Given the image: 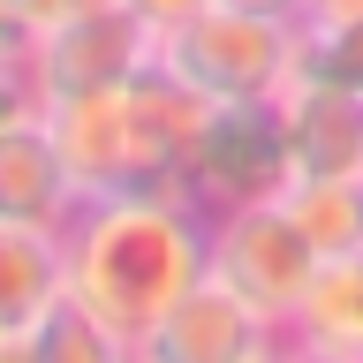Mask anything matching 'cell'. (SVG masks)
Listing matches in <instances>:
<instances>
[{"label":"cell","mask_w":363,"mask_h":363,"mask_svg":"<svg viewBox=\"0 0 363 363\" xmlns=\"http://www.w3.org/2000/svg\"><path fill=\"white\" fill-rule=\"evenodd\" d=\"M61 242H68V295L113 333L121 363H144L167 311L212 272V212L174 189L84 197Z\"/></svg>","instance_id":"cell-1"},{"label":"cell","mask_w":363,"mask_h":363,"mask_svg":"<svg viewBox=\"0 0 363 363\" xmlns=\"http://www.w3.org/2000/svg\"><path fill=\"white\" fill-rule=\"evenodd\" d=\"M204 106L212 99L197 84H182L167 61H152L121 91L45 106V121L61 136L84 197H129V189H174V197H189L182 189V152H189Z\"/></svg>","instance_id":"cell-2"},{"label":"cell","mask_w":363,"mask_h":363,"mask_svg":"<svg viewBox=\"0 0 363 363\" xmlns=\"http://www.w3.org/2000/svg\"><path fill=\"white\" fill-rule=\"evenodd\" d=\"M303 16L280 0H204L197 16L159 30V61L204 99H288L303 76Z\"/></svg>","instance_id":"cell-3"},{"label":"cell","mask_w":363,"mask_h":363,"mask_svg":"<svg viewBox=\"0 0 363 363\" xmlns=\"http://www.w3.org/2000/svg\"><path fill=\"white\" fill-rule=\"evenodd\" d=\"M295 182V144H288V106L280 99H212L182 152V189L204 212L265 204Z\"/></svg>","instance_id":"cell-4"},{"label":"cell","mask_w":363,"mask_h":363,"mask_svg":"<svg viewBox=\"0 0 363 363\" xmlns=\"http://www.w3.org/2000/svg\"><path fill=\"white\" fill-rule=\"evenodd\" d=\"M318 242L288 220V204L265 197V204H235V212H212V280L235 288L250 311L288 333L303 295L318 280Z\"/></svg>","instance_id":"cell-5"},{"label":"cell","mask_w":363,"mask_h":363,"mask_svg":"<svg viewBox=\"0 0 363 363\" xmlns=\"http://www.w3.org/2000/svg\"><path fill=\"white\" fill-rule=\"evenodd\" d=\"M152 61H159V30L136 23L121 0H99L84 16H68V23H53V30H30V38H23V68H30V84H38L45 106L121 91Z\"/></svg>","instance_id":"cell-6"},{"label":"cell","mask_w":363,"mask_h":363,"mask_svg":"<svg viewBox=\"0 0 363 363\" xmlns=\"http://www.w3.org/2000/svg\"><path fill=\"white\" fill-rule=\"evenodd\" d=\"M265 356H288V333L265 325V318L250 311L235 288H220L212 272L167 311V325H159L152 348H144V363H265Z\"/></svg>","instance_id":"cell-7"},{"label":"cell","mask_w":363,"mask_h":363,"mask_svg":"<svg viewBox=\"0 0 363 363\" xmlns=\"http://www.w3.org/2000/svg\"><path fill=\"white\" fill-rule=\"evenodd\" d=\"M76 212H84V182L68 167L53 121L30 113L16 129H0V220L8 227H53L61 235Z\"/></svg>","instance_id":"cell-8"},{"label":"cell","mask_w":363,"mask_h":363,"mask_svg":"<svg viewBox=\"0 0 363 363\" xmlns=\"http://www.w3.org/2000/svg\"><path fill=\"white\" fill-rule=\"evenodd\" d=\"M68 295V242L53 227L0 220V363H23L53 303Z\"/></svg>","instance_id":"cell-9"},{"label":"cell","mask_w":363,"mask_h":363,"mask_svg":"<svg viewBox=\"0 0 363 363\" xmlns=\"http://www.w3.org/2000/svg\"><path fill=\"white\" fill-rule=\"evenodd\" d=\"M280 106H288L295 174H311V182H363V91L356 84L295 76Z\"/></svg>","instance_id":"cell-10"},{"label":"cell","mask_w":363,"mask_h":363,"mask_svg":"<svg viewBox=\"0 0 363 363\" xmlns=\"http://www.w3.org/2000/svg\"><path fill=\"white\" fill-rule=\"evenodd\" d=\"M288 356L311 363H363V250L325 257L288 325Z\"/></svg>","instance_id":"cell-11"},{"label":"cell","mask_w":363,"mask_h":363,"mask_svg":"<svg viewBox=\"0 0 363 363\" xmlns=\"http://www.w3.org/2000/svg\"><path fill=\"white\" fill-rule=\"evenodd\" d=\"M288 220L318 242V257H340V250H363V182H311L295 174L280 189Z\"/></svg>","instance_id":"cell-12"},{"label":"cell","mask_w":363,"mask_h":363,"mask_svg":"<svg viewBox=\"0 0 363 363\" xmlns=\"http://www.w3.org/2000/svg\"><path fill=\"white\" fill-rule=\"evenodd\" d=\"M23 363H121V348H113V333L84 311V303H76V295H61Z\"/></svg>","instance_id":"cell-13"},{"label":"cell","mask_w":363,"mask_h":363,"mask_svg":"<svg viewBox=\"0 0 363 363\" xmlns=\"http://www.w3.org/2000/svg\"><path fill=\"white\" fill-rule=\"evenodd\" d=\"M303 76H333V84L363 91V23H333L303 38Z\"/></svg>","instance_id":"cell-14"},{"label":"cell","mask_w":363,"mask_h":363,"mask_svg":"<svg viewBox=\"0 0 363 363\" xmlns=\"http://www.w3.org/2000/svg\"><path fill=\"white\" fill-rule=\"evenodd\" d=\"M30 113H45V99H38V84H30L23 53H8V61H0V129H16Z\"/></svg>","instance_id":"cell-15"},{"label":"cell","mask_w":363,"mask_h":363,"mask_svg":"<svg viewBox=\"0 0 363 363\" xmlns=\"http://www.w3.org/2000/svg\"><path fill=\"white\" fill-rule=\"evenodd\" d=\"M84 8H99V0H8V16L23 23V38H30V30H53V23H68V16H84Z\"/></svg>","instance_id":"cell-16"},{"label":"cell","mask_w":363,"mask_h":363,"mask_svg":"<svg viewBox=\"0 0 363 363\" xmlns=\"http://www.w3.org/2000/svg\"><path fill=\"white\" fill-rule=\"evenodd\" d=\"M303 30H333V23H363V0H295Z\"/></svg>","instance_id":"cell-17"},{"label":"cell","mask_w":363,"mask_h":363,"mask_svg":"<svg viewBox=\"0 0 363 363\" xmlns=\"http://www.w3.org/2000/svg\"><path fill=\"white\" fill-rule=\"evenodd\" d=\"M121 8H129L136 23H152V30H174L182 16H197L204 0H121Z\"/></svg>","instance_id":"cell-18"},{"label":"cell","mask_w":363,"mask_h":363,"mask_svg":"<svg viewBox=\"0 0 363 363\" xmlns=\"http://www.w3.org/2000/svg\"><path fill=\"white\" fill-rule=\"evenodd\" d=\"M280 8H295V0H280Z\"/></svg>","instance_id":"cell-19"}]
</instances>
